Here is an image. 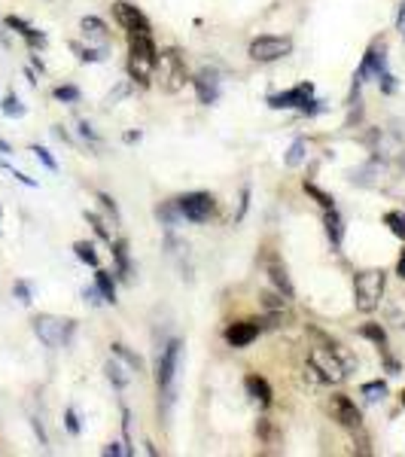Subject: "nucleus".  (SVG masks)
<instances>
[{"mask_svg": "<svg viewBox=\"0 0 405 457\" xmlns=\"http://www.w3.org/2000/svg\"><path fill=\"white\" fill-rule=\"evenodd\" d=\"M384 223H387L390 232H393L396 238H402V241H405V214H402V210H390V214H384Z\"/></svg>", "mask_w": 405, "mask_h": 457, "instance_id": "c756f323", "label": "nucleus"}, {"mask_svg": "<svg viewBox=\"0 0 405 457\" xmlns=\"http://www.w3.org/2000/svg\"><path fill=\"white\" fill-rule=\"evenodd\" d=\"M155 216H159V220L165 223L168 229H174V226H177V220H183L180 210H177V201H168V205H162L159 210H155Z\"/></svg>", "mask_w": 405, "mask_h": 457, "instance_id": "cd10ccee", "label": "nucleus"}, {"mask_svg": "<svg viewBox=\"0 0 405 457\" xmlns=\"http://www.w3.org/2000/svg\"><path fill=\"white\" fill-rule=\"evenodd\" d=\"M384 174V165L378 159L375 161H366V165L353 168L347 177H351V183H357V186H378V177Z\"/></svg>", "mask_w": 405, "mask_h": 457, "instance_id": "dca6fc26", "label": "nucleus"}, {"mask_svg": "<svg viewBox=\"0 0 405 457\" xmlns=\"http://www.w3.org/2000/svg\"><path fill=\"white\" fill-rule=\"evenodd\" d=\"M396 274L405 280V250H402V256H399V263H396Z\"/></svg>", "mask_w": 405, "mask_h": 457, "instance_id": "c03bdc74", "label": "nucleus"}, {"mask_svg": "<svg viewBox=\"0 0 405 457\" xmlns=\"http://www.w3.org/2000/svg\"><path fill=\"white\" fill-rule=\"evenodd\" d=\"M95 287L101 290V296H104L107 305H113V302H116V287H113L110 271H101V269H98V271H95Z\"/></svg>", "mask_w": 405, "mask_h": 457, "instance_id": "b1692460", "label": "nucleus"}, {"mask_svg": "<svg viewBox=\"0 0 405 457\" xmlns=\"http://www.w3.org/2000/svg\"><path fill=\"white\" fill-rule=\"evenodd\" d=\"M405 25V3H399V16H396V27Z\"/></svg>", "mask_w": 405, "mask_h": 457, "instance_id": "a18cd8bd", "label": "nucleus"}, {"mask_svg": "<svg viewBox=\"0 0 405 457\" xmlns=\"http://www.w3.org/2000/svg\"><path fill=\"white\" fill-rule=\"evenodd\" d=\"M12 293H16V299L21 305H31L34 302V293H31V284H28V280H16V284H12Z\"/></svg>", "mask_w": 405, "mask_h": 457, "instance_id": "72a5a7b5", "label": "nucleus"}, {"mask_svg": "<svg viewBox=\"0 0 405 457\" xmlns=\"http://www.w3.org/2000/svg\"><path fill=\"white\" fill-rule=\"evenodd\" d=\"M64 427H67V433H70V436H80V430H83V427H80V414H76L74 405H70V409L64 412Z\"/></svg>", "mask_w": 405, "mask_h": 457, "instance_id": "f704fd0d", "label": "nucleus"}, {"mask_svg": "<svg viewBox=\"0 0 405 457\" xmlns=\"http://www.w3.org/2000/svg\"><path fill=\"white\" fill-rule=\"evenodd\" d=\"M31 153H34V156H37V159L43 161V165L49 168V171H58V161L52 159V153H49L46 146H31Z\"/></svg>", "mask_w": 405, "mask_h": 457, "instance_id": "c9c22d12", "label": "nucleus"}, {"mask_svg": "<svg viewBox=\"0 0 405 457\" xmlns=\"http://www.w3.org/2000/svg\"><path fill=\"white\" fill-rule=\"evenodd\" d=\"M399 31H402V37H405V25H402V27H399Z\"/></svg>", "mask_w": 405, "mask_h": 457, "instance_id": "09e8293b", "label": "nucleus"}, {"mask_svg": "<svg viewBox=\"0 0 405 457\" xmlns=\"http://www.w3.org/2000/svg\"><path fill=\"white\" fill-rule=\"evenodd\" d=\"M80 27H83L85 37L95 40V43H101V46H107V40H110V27H107L98 16H85L80 22Z\"/></svg>", "mask_w": 405, "mask_h": 457, "instance_id": "aec40b11", "label": "nucleus"}, {"mask_svg": "<svg viewBox=\"0 0 405 457\" xmlns=\"http://www.w3.org/2000/svg\"><path fill=\"white\" fill-rule=\"evenodd\" d=\"M323 226H326V235H329V241H332V247H341V241H344V220H341V214L336 208H329L323 214Z\"/></svg>", "mask_w": 405, "mask_h": 457, "instance_id": "a211bd4d", "label": "nucleus"}, {"mask_svg": "<svg viewBox=\"0 0 405 457\" xmlns=\"http://www.w3.org/2000/svg\"><path fill=\"white\" fill-rule=\"evenodd\" d=\"M362 397H366V403H381V399L387 397V384L384 381H366L362 384Z\"/></svg>", "mask_w": 405, "mask_h": 457, "instance_id": "bb28decb", "label": "nucleus"}, {"mask_svg": "<svg viewBox=\"0 0 405 457\" xmlns=\"http://www.w3.org/2000/svg\"><path fill=\"white\" fill-rule=\"evenodd\" d=\"M174 201H177L180 216L189 223H208L213 216V210H217V201H213V195H208V192H186Z\"/></svg>", "mask_w": 405, "mask_h": 457, "instance_id": "1a4fd4ad", "label": "nucleus"}, {"mask_svg": "<svg viewBox=\"0 0 405 457\" xmlns=\"http://www.w3.org/2000/svg\"><path fill=\"white\" fill-rule=\"evenodd\" d=\"M104 372H107V378H110V381H113V384H116V388H119V390H122V388H125V384H128V372L122 369V363H116V360H110V363H107V369H104Z\"/></svg>", "mask_w": 405, "mask_h": 457, "instance_id": "7c9ffc66", "label": "nucleus"}, {"mask_svg": "<svg viewBox=\"0 0 405 457\" xmlns=\"http://www.w3.org/2000/svg\"><path fill=\"white\" fill-rule=\"evenodd\" d=\"M351 354H347L341 344L336 342H326L323 348H314L308 357V372L323 384H341L351 372Z\"/></svg>", "mask_w": 405, "mask_h": 457, "instance_id": "f257e3e1", "label": "nucleus"}, {"mask_svg": "<svg viewBox=\"0 0 405 457\" xmlns=\"http://www.w3.org/2000/svg\"><path fill=\"white\" fill-rule=\"evenodd\" d=\"M360 335H362V339H369V342H375L378 348H387V333L381 329V323H362Z\"/></svg>", "mask_w": 405, "mask_h": 457, "instance_id": "393cba45", "label": "nucleus"}, {"mask_svg": "<svg viewBox=\"0 0 405 457\" xmlns=\"http://www.w3.org/2000/svg\"><path fill=\"white\" fill-rule=\"evenodd\" d=\"M402 405H405V390H402Z\"/></svg>", "mask_w": 405, "mask_h": 457, "instance_id": "8fccbe9b", "label": "nucleus"}, {"mask_svg": "<svg viewBox=\"0 0 405 457\" xmlns=\"http://www.w3.org/2000/svg\"><path fill=\"white\" fill-rule=\"evenodd\" d=\"M293 52V40L289 37H277V34H262L250 43V58L259 61V65H272V61H281Z\"/></svg>", "mask_w": 405, "mask_h": 457, "instance_id": "0eeeda50", "label": "nucleus"}, {"mask_svg": "<svg viewBox=\"0 0 405 457\" xmlns=\"http://www.w3.org/2000/svg\"><path fill=\"white\" fill-rule=\"evenodd\" d=\"M74 52H80V61H104V52H95V49H80V46H74Z\"/></svg>", "mask_w": 405, "mask_h": 457, "instance_id": "a19ab883", "label": "nucleus"}, {"mask_svg": "<svg viewBox=\"0 0 405 457\" xmlns=\"http://www.w3.org/2000/svg\"><path fill=\"white\" fill-rule=\"evenodd\" d=\"M159 65V49L153 37H128V76L140 86H146Z\"/></svg>", "mask_w": 405, "mask_h": 457, "instance_id": "f03ea898", "label": "nucleus"}, {"mask_svg": "<svg viewBox=\"0 0 405 457\" xmlns=\"http://www.w3.org/2000/svg\"><path fill=\"white\" fill-rule=\"evenodd\" d=\"M104 454H107V457H110V454L119 457V454H128V452H125V448H119V442H110V445L104 448Z\"/></svg>", "mask_w": 405, "mask_h": 457, "instance_id": "37998d69", "label": "nucleus"}, {"mask_svg": "<svg viewBox=\"0 0 405 457\" xmlns=\"http://www.w3.org/2000/svg\"><path fill=\"white\" fill-rule=\"evenodd\" d=\"M110 350H113V357H116V360H122L131 372H144V360H140V357L134 354V350L128 348V344H122V342H113V344H110Z\"/></svg>", "mask_w": 405, "mask_h": 457, "instance_id": "412c9836", "label": "nucleus"}, {"mask_svg": "<svg viewBox=\"0 0 405 457\" xmlns=\"http://www.w3.org/2000/svg\"><path fill=\"white\" fill-rule=\"evenodd\" d=\"M256 339H259V320H241L226 329V342L232 348H250Z\"/></svg>", "mask_w": 405, "mask_h": 457, "instance_id": "4468645a", "label": "nucleus"}, {"mask_svg": "<svg viewBox=\"0 0 405 457\" xmlns=\"http://www.w3.org/2000/svg\"><path fill=\"white\" fill-rule=\"evenodd\" d=\"M34 335L46 344V348H67L76 333V323L67 317H55V314H37L31 320Z\"/></svg>", "mask_w": 405, "mask_h": 457, "instance_id": "20e7f679", "label": "nucleus"}, {"mask_svg": "<svg viewBox=\"0 0 405 457\" xmlns=\"http://www.w3.org/2000/svg\"><path fill=\"white\" fill-rule=\"evenodd\" d=\"M55 101H61V104H76L80 101V89L76 86H55Z\"/></svg>", "mask_w": 405, "mask_h": 457, "instance_id": "2f4dec72", "label": "nucleus"}, {"mask_svg": "<svg viewBox=\"0 0 405 457\" xmlns=\"http://www.w3.org/2000/svg\"><path fill=\"white\" fill-rule=\"evenodd\" d=\"M113 19L119 22V27L128 34V37H153V27H149V19L128 0H116L113 3Z\"/></svg>", "mask_w": 405, "mask_h": 457, "instance_id": "6e6552de", "label": "nucleus"}, {"mask_svg": "<svg viewBox=\"0 0 405 457\" xmlns=\"http://www.w3.org/2000/svg\"><path fill=\"white\" fill-rule=\"evenodd\" d=\"M85 220H89L91 226H95V232H98V235H101V238H107V241H113V235H110V232H107V226H104L101 220H98L95 214H89V210H85Z\"/></svg>", "mask_w": 405, "mask_h": 457, "instance_id": "58836bf2", "label": "nucleus"}, {"mask_svg": "<svg viewBox=\"0 0 405 457\" xmlns=\"http://www.w3.org/2000/svg\"><path fill=\"white\" fill-rule=\"evenodd\" d=\"M155 70H159V82L165 91H180L183 86H186V61H183V55L177 52V49H168V52L159 55V65H155Z\"/></svg>", "mask_w": 405, "mask_h": 457, "instance_id": "423d86ee", "label": "nucleus"}, {"mask_svg": "<svg viewBox=\"0 0 405 457\" xmlns=\"http://www.w3.org/2000/svg\"><path fill=\"white\" fill-rule=\"evenodd\" d=\"M3 113L10 116V119H21V116H25V104H21L16 95H6V101H3Z\"/></svg>", "mask_w": 405, "mask_h": 457, "instance_id": "473e14b6", "label": "nucleus"}, {"mask_svg": "<svg viewBox=\"0 0 405 457\" xmlns=\"http://www.w3.org/2000/svg\"><path fill=\"white\" fill-rule=\"evenodd\" d=\"M180 357H183V344L177 339H171L159 354V369H155V381H159V390L174 388L177 369H180Z\"/></svg>", "mask_w": 405, "mask_h": 457, "instance_id": "9d476101", "label": "nucleus"}, {"mask_svg": "<svg viewBox=\"0 0 405 457\" xmlns=\"http://www.w3.org/2000/svg\"><path fill=\"white\" fill-rule=\"evenodd\" d=\"M384 287H387V274L381 269H366L353 274V305L362 314H372L381 305Z\"/></svg>", "mask_w": 405, "mask_h": 457, "instance_id": "7ed1b4c3", "label": "nucleus"}, {"mask_svg": "<svg viewBox=\"0 0 405 457\" xmlns=\"http://www.w3.org/2000/svg\"><path fill=\"white\" fill-rule=\"evenodd\" d=\"M0 153H6V156H10V153H12V146L6 144V140H0Z\"/></svg>", "mask_w": 405, "mask_h": 457, "instance_id": "de8ad7c7", "label": "nucleus"}, {"mask_svg": "<svg viewBox=\"0 0 405 457\" xmlns=\"http://www.w3.org/2000/svg\"><path fill=\"white\" fill-rule=\"evenodd\" d=\"M192 86H195L198 101L208 104V107L219 101V80H217V74H213V70H201V74L192 80Z\"/></svg>", "mask_w": 405, "mask_h": 457, "instance_id": "2eb2a0df", "label": "nucleus"}, {"mask_svg": "<svg viewBox=\"0 0 405 457\" xmlns=\"http://www.w3.org/2000/svg\"><path fill=\"white\" fill-rule=\"evenodd\" d=\"M387 74V55H384V49H369L366 55H362V65H360V70H357V86H362V82L369 80V76H375V80H381V76Z\"/></svg>", "mask_w": 405, "mask_h": 457, "instance_id": "f8f14e48", "label": "nucleus"}, {"mask_svg": "<svg viewBox=\"0 0 405 457\" xmlns=\"http://www.w3.org/2000/svg\"><path fill=\"white\" fill-rule=\"evenodd\" d=\"M6 27H12V31H16L19 37H25L31 46H46V37H43L37 27H31L28 22H21L19 16H6Z\"/></svg>", "mask_w": 405, "mask_h": 457, "instance_id": "6ab92c4d", "label": "nucleus"}, {"mask_svg": "<svg viewBox=\"0 0 405 457\" xmlns=\"http://www.w3.org/2000/svg\"><path fill=\"white\" fill-rule=\"evenodd\" d=\"M83 299L91 302V305H104V296H101V290H98V287H85V290H83Z\"/></svg>", "mask_w": 405, "mask_h": 457, "instance_id": "ea45409f", "label": "nucleus"}, {"mask_svg": "<svg viewBox=\"0 0 405 457\" xmlns=\"http://www.w3.org/2000/svg\"><path fill=\"white\" fill-rule=\"evenodd\" d=\"M378 82H381V89H384V91H387V95H390V91H396V82H393V74H390V70H387V74H384V76H381V80H378Z\"/></svg>", "mask_w": 405, "mask_h": 457, "instance_id": "79ce46f5", "label": "nucleus"}, {"mask_svg": "<svg viewBox=\"0 0 405 457\" xmlns=\"http://www.w3.org/2000/svg\"><path fill=\"white\" fill-rule=\"evenodd\" d=\"M244 390H247V397H253L259 405H272V384L265 381L262 375H247L244 378Z\"/></svg>", "mask_w": 405, "mask_h": 457, "instance_id": "f3484780", "label": "nucleus"}, {"mask_svg": "<svg viewBox=\"0 0 405 457\" xmlns=\"http://www.w3.org/2000/svg\"><path fill=\"white\" fill-rule=\"evenodd\" d=\"M125 140H128V144H134V140H140V131H128V135H125Z\"/></svg>", "mask_w": 405, "mask_h": 457, "instance_id": "49530a36", "label": "nucleus"}, {"mask_svg": "<svg viewBox=\"0 0 405 457\" xmlns=\"http://www.w3.org/2000/svg\"><path fill=\"white\" fill-rule=\"evenodd\" d=\"M265 271H268V278H272V284L281 290V296H287V299L296 296L293 280H289V274H287V265H283L281 259H277V253H272V250L265 253Z\"/></svg>", "mask_w": 405, "mask_h": 457, "instance_id": "ddd939ff", "label": "nucleus"}, {"mask_svg": "<svg viewBox=\"0 0 405 457\" xmlns=\"http://www.w3.org/2000/svg\"><path fill=\"white\" fill-rule=\"evenodd\" d=\"M247 205H250V186H244V189H241V201H238V214H234V220H244Z\"/></svg>", "mask_w": 405, "mask_h": 457, "instance_id": "4c0bfd02", "label": "nucleus"}, {"mask_svg": "<svg viewBox=\"0 0 405 457\" xmlns=\"http://www.w3.org/2000/svg\"><path fill=\"white\" fill-rule=\"evenodd\" d=\"M268 107L274 110H298L305 116H314L323 110V101H314V86L311 82H302L296 89H287L281 95H272L268 98Z\"/></svg>", "mask_w": 405, "mask_h": 457, "instance_id": "39448f33", "label": "nucleus"}, {"mask_svg": "<svg viewBox=\"0 0 405 457\" xmlns=\"http://www.w3.org/2000/svg\"><path fill=\"white\" fill-rule=\"evenodd\" d=\"M113 256H116V269L122 280H131V259H128V244L125 241H110Z\"/></svg>", "mask_w": 405, "mask_h": 457, "instance_id": "4be33fe9", "label": "nucleus"}, {"mask_svg": "<svg viewBox=\"0 0 405 457\" xmlns=\"http://www.w3.org/2000/svg\"><path fill=\"white\" fill-rule=\"evenodd\" d=\"M305 159H308V144L298 137V140H293V144H289L287 156H283V165H287V168H298Z\"/></svg>", "mask_w": 405, "mask_h": 457, "instance_id": "5701e85b", "label": "nucleus"}, {"mask_svg": "<svg viewBox=\"0 0 405 457\" xmlns=\"http://www.w3.org/2000/svg\"><path fill=\"white\" fill-rule=\"evenodd\" d=\"M305 192H308V195H314V199H317V205H320V208H326V210H329V208H336V199H332V195H329V192H323V189H320V186H317V183H311V180H305Z\"/></svg>", "mask_w": 405, "mask_h": 457, "instance_id": "c85d7f7f", "label": "nucleus"}, {"mask_svg": "<svg viewBox=\"0 0 405 457\" xmlns=\"http://www.w3.org/2000/svg\"><path fill=\"white\" fill-rule=\"evenodd\" d=\"M125 95H131V82H122V86H119L116 91H110V95L104 98V104H107V107H113V104H116V101H122Z\"/></svg>", "mask_w": 405, "mask_h": 457, "instance_id": "e433bc0d", "label": "nucleus"}, {"mask_svg": "<svg viewBox=\"0 0 405 457\" xmlns=\"http://www.w3.org/2000/svg\"><path fill=\"white\" fill-rule=\"evenodd\" d=\"M332 414H336V421L341 427H347V430H360V424H362V414L357 409V403H353L351 397H344V393H336V397H332Z\"/></svg>", "mask_w": 405, "mask_h": 457, "instance_id": "9b49d317", "label": "nucleus"}, {"mask_svg": "<svg viewBox=\"0 0 405 457\" xmlns=\"http://www.w3.org/2000/svg\"><path fill=\"white\" fill-rule=\"evenodd\" d=\"M74 253H76V259H83L85 265L98 269V253H95V244H91V241H76L74 244Z\"/></svg>", "mask_w": 405, "mask_h": 457, "instance_id": "a878e982", "label": "nucleus"}]
</instances>
